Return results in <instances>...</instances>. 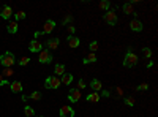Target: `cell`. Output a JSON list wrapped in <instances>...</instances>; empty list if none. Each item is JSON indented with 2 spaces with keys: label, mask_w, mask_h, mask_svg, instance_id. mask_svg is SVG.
Masks as SVG:
<instances>
[{
  "label": "cell",
  "mask_w": 158,
  "mask_h": 117,
  "mask_svg": "<svg viewBox=\"0 0 158 117\" xmlns=\"http://www.w3.org/2000/svg\"><path fill=\"white\" fill-rule=\"evenodd\" d=\"M87 101H90V103H98V101H100V95H98V92H92V94H89V95H87Z\"/></svg>",
  "instance_id": "cell-21"
},
{
  "label": "cell",
  "mask_w": 158,
  "mask_h": 117,
  "mask_svg": "<svg viewBox=\"0 0 158 117\" xmlns=\"http://www.w3.org/2000/svg\"><path fill=\"white\" fill-rule=\"evenodd\" d=\"M29 63H30V57H27V56H24V57L19 59V65H21V67H25V65H29Z\"/></svg>",
  "instance_id": "cell-27"
},
{
  "label": "cell",
  "mask_w": 158,
  "mask_h": 117,
  "mask_svg": "<svg viewBox=\"0 0 158 117\" xmlns=\"http://www.w3.org/2000/svg\"><path fill=\"white\" fill-rule=\"evenodd\" d=\"M60 82H62L63 86H70V84L73 82V74L65 73L63 76H60Z\"/></svg>",
  "instance_id": "cell-14"
},
{
  "label": "cell",
  "mask_w": 158,
  "mask_h": 117,
  "mask_svg": "<svg viewBox=\"0 0 158 117\" xmlns=\"http://www.w3.org/2000/svg\"><path fill=\"white\" fill-rule=\"evenodd\" d=\"M101 97L108 98V97H109V92H108V90H101Z\"/></svg>",
  "instance_id": "cell-34"
},
{
  "label": "cell",
  "mask_w": 158,
  "mask_h": 117,
  "mask_svg": "<svg viewBox=\"0 0 158 117\" xmlns=\"http://www.w3.org/2000/svg\"><path fill=\"white\" fill-rule=\"evenodd\" d=\"M122 10H123V13L125 15H135V10H133V3H123L122 5Z\"/></svg>",
  "instance_id": "cell-20"
},
{
  "label": "cell",
  "mask_w": 158,
  "mask_h": 117,
  "mask_svg": "<svg viewBox=\"0 0 158 117\" xmlns=\"http://www.w3.org/2000/svg\"><path fill=\"white\" fill-rule=\"evenodd\" d=\"M29 51L30 52H41L43 51V43H40L38 40H32L30 43H29Z\"/></svg>",
  "instance_id": "cell-8"
},
{
  "label": "cell",
  "mask_w": 158,
  "mask_h": 117,
  "mask_svg": "<svg viewBox=\"0 0 158 117\" xmlns=\"http://www.w3.org/2000/svg\"><path fill=\"white\" fill-rule=\"evenodd\" d=\"M117 94H118V95H122V94H123V90H122L120 87H117Z\"/></svg>",
  "instance_id": "cell-35"
},
{
  "label": "cell",
  "mask_w": 158,
  "mask_h": 117,
  "mask_svg": "<svg viewBox=\"0 0 158 117\" xmlns=\"http://www.w3.org/2000/svg\"><path fill=\"white\" fill-rule=\"evenodd\" d=\"M77 89L81 90V89H85V82H84V79H79L77 81Z\"/></svg>",
  "instance_id": "cell-32"
},
{
  "label": "cell",
  "mask_w": 158,
  "mask_h": 117,
  "mask_svg": "<svg viewBox=\"0 0 158 117\" xmlns=\"http://www.w3.org/2000/svg\"><path fill=\"white\" fill-rule=\"evenodd\" d=\"M0 11H2V6H0Z\"/></svg>",
  "instance_id": "cell-37"
},
{
  "label": "cell",
  "mask_w": 158,
  "mask_h": 117,
  "mask_svg": "<svg viewBox=\"0 0 158 117\" xmlns=\"http://www.w3.org/2000/svg\"><path fill=\"white\" fill-rule=\"evenodd\" d=\"M13 74H15V71H13V68H3V71H2V74H0V76H2V77H10V76H13Z\"/></svg>",
  "instance_id": "cell-24"
},
{
  "label": "cell",
  "mask_w": 158,
  "mask_h": 117,
  "mask_svg": "<svg viewBox=\"0 0 158 117\" xmlns=\"http://www.w3.org/2000/svg\"><path fill=\"white\" fill-rule=\"evenodd\" d=\"M0 16H2V19L8 21V19L13 16V10H11V6H10V5L2 6V11H0Z\"/></svg>",
  "instance_id": "cell-10"
},
{
  "label": "cell",
  "mask_w": 158,
  "mask_h": 117,
  "mask_svg": "<svg viewBox=\"0 0 158 117\" xmlns=\"http://www.w3.org/2000/svg\"><path fill=\"white\" fill-rule=\"evenodd\" d=\"M130 29L133 30V32H142L144 25H142V22H141V21H138V19H133V21L130 22Z\"/></svg>",
  "instance_id": "cell-12"
},
{
  "label": "cell",
  "mask_w": 158,
  "mask_h": 117,
  "mask_svg": "<svg viewBox=\"0 0 158 117\" xmlns=\"http://www.w3.org/2000/svg\"><path fill=\"white\" fill-rule=\"evenodd\" d=\"M68 32H70L71 35H73V33L76 32V27H74V25H73V24H71V25H68Z\"/></svg>",
  "instance_id": "cell-33"
},
{
  "label": "cell",
  "mask_w": 158,
  "mask_h": 117,
  "mask_svg": "<svg viewBox=\"0 0 158 117\" xmlns=\"http://www.w3.org/2000/svg\"><path fill=\"white\" fill-rule=\"evenodd\" d=\"M38 62L40 63H51L52 62V56L48 49H43L41 52L38 54Z\"/></svg>",
  "instance_id": "cell-6"
},
{
  "label": "cell",
  "mask_w": 158,
  "mask_h": 117,
  "mask_svg": "<svg viewBox=\"0 0 158 117\" xmlns=\"http://www.w3.org/2000/svg\"><path fill=\"white\" fill-rule=\"evenodd\" d=\"M41 98H43L41 92H32L30 94V100H33V101H38V100H41Z\"/></svg>",
  "instance_id": "cell-26"
},
{
  "label": "cell",
  "mask_w": 158,
  "mask_h": 117,
  "mask_svg": "<svg viewBox=\"0 0 158 117\" xmlns=\"http://www.w3.org/2000/svg\"><path fill=\"white\" fill-rule=\"evenodd\" d=\"M15 63H16V57H15L13 52H10V51L0 56V65H2L3 68H11Z\"/></svg>",
  "instance_id": "cell-1"
},
{
  "label": "cell",
  "mask_w": 158,
  "mask_h": 117,
  "mask_svg": "<svg viewBox=\"0 0 158 117\" xmlns=\"http://www.w3.org/2000/svg\"><path fill=\"white\" fill-rule=\"evenodd\" d=\"M54 29H56V22L52 21V19H49V21H46V22H44L43 30H40V33H41V35H48V33H51Z\"/></svg>",
  "instance_id": "cell-7"
},
{
  "label": "cell",
  "mask_w": 158,
  "mask_h": 117,
  "mask_svg": "<svg viewBox=\"0 0 158 117\" xmlns=\"http://www.w3.org/2000/svg\"><path fill=\"white\" fill-rule=\"evenodd\" d=\"M147 89H149V84L147 82H142V84L138 86V90H141V92H144V90H147Z\"/></svg>",
  "instance_id": "cell-30"
},
{
  "label": "cell",
  "mask_w": 158,
  "mask_h": 117,
  "mask_svg": "<svg viewBox=\"0 0 158 117\" xmlns=\"http://www.w3.org/2000/svg\"><path fill=\"white\" fill-rule=\"evenodd\" d=\"M100 10H103V11H108V10H111V3L108 2V0H103V2H100Z\"/></svg>",
  "instance_id": "cell-22"
},
{
  "label": "cell",
  "mask_w": 158,
  "mask_h": 117,
  "mask_svg": "<svg viewBox=\"0 0 158 117\" xmlns=\"http://www.w3.org/2000/svg\"><path fill=\"white\" fill-rule=\"evenodd\" d=\"M94 62H97V54L95 52H89L84 59H82V63H94Z\"/></svg>",
  "instance_id": "cell-17"
},
{
  "label": "cell",
  "mask_w": 158,
  "mask_h": 117,
  "mask_svg": "<svg viewBox=\"0 0 158 117\" xmlns=\"http://www.w3.org/2000/svg\"><path fill=\"white\" fill-rule=\"evenodd\" d=\"M24 114L27 115V117H33V115H35V109H33L32 106H25V108H24Z\"/></svg>",
  "instance_id": "cell-23"
},
{
  "label": "cell",
  "mask_w": 158,
  "mask_h": 117,
  "mask_svg": "<svg viewBox=\"0 0 158 117\" xmlns=\"http://www.w3.org/2000/svg\"><path fill=\"white\" fill-rule=\"evenodd\" d=\"M67 43H68V46H70V48H77L81 41H79V38H76L74 35H70V36L67 38Z\"/></svg>",
  "instance_id": "cell-15"
},
{
  "label": "cell",
  "mask_w": 158,
  "mask_h": 117,
  "mask_svg": "<svg viewBox=\"0 0 158 117\" xmlns=\"http://www.w3.org/2000/svg\"><path fill=\"white\" fill-rule=\"evenodd\" d=\"M54 73H56L57 77H59V76H63V74H65V65H63V63H57L56 67H54Z\"/></svg>",
  "instance_id": "cell-19"
},
{
  "label": "cell",
  "mask_w": 158,
  "mask_h": 117,
  "mask_svg": "<svg viewBox=\"0 0 158 117\" xmlns=\"http://www.w3.org/2000/svg\"><path fill=\"white\" fill-rule=\"evenodd\" d=\"M68 100L73 101V103H77L79 100H81V90L79 89H71L70 94H68Z\"/></svg>",
  "instance_id": "cell-9"
},
{
  "label": "cell",
  "mask_w": 158,
  "mask_h": 117,
  "mask_svg": "<svg viewBox=\"0 0 158 117\" xmlns=\"http://www.w3.org/2000/svg\"><path fill=\"white\" fill-rule=\"evenodd\" d=\"M103 19H104V22L109 24V25H115L117 21H118V19H117V13H115L114 10H108L106 13H104Z\"/></svg>",
  "instance_id": "cell-4"
},
{
  "label": "cell",
  "mask_w": 158,
  "mask_h": 117,
  "mask_svg": "<svg viewBox=\"0 0 158 117\" xmlns=\"http://www.w3.org/2000/svg\"><path fill=\"white\" fill-rule=\"evenodd\" d=\"M33 117H43V115H33Z\"/></svg>",
  "instance_id": "cell-36"
},
{
  "label": "cell",
  "mask_w": 158,
  "mask_h": 117,
  "mask_svg": "<svg viewBox=\"0 0 158 117\" xmlns=\"http://www.w3.org/2000/svg\"><path fill=\"white\" fill-rule=\"evenodd\" d=\"M89 48H90V52H95V51L98 49V41H92Z\"/></svg>",
  "instance_id": "cell-29"
},
{
  "label": "cell",
  "mask_w": 158,
  "mask_h": 117,
  "mask_svg": "<svg viewBox=\"0 0 158 117\" xmlns=\"http://www.w3.org/2000/svg\"><path fill=\"white\" fill-rule=\"evenodd\" d=\"M6 32L8 33H16L18 32V22L16 21H10L6 25Z\"/></svg>",
  "instance_id": "cell-18"
},
{
  "label": "cell",
  "mask_w": 158,
  "mask_h": 117,
  "mask_svg": "<svg viewBox=\"0 0 158 117\" xmlns=\"http://www.w3.org/2000/svg\"><path fill=\"white\" fill-rule=\"evenodd\" d=\"M90 89L94 90V92H100V90L103 89L101 81H98V79H92V82H90Z\"/></svg>",
  "instance_id": "cell-16"
},
{
  "label": "cell",
  "mask_w": 158,
  "mask_h": 117,
  "mask_svg": "<svg viewBox=\"0 0 158 117\" xmlns=\"http://www.w3.org/2000/svg\"><path fill=\"white\" fill-rule=\"evenodd\" d=\"M138 56L135 54V52H131V49H128V52L125 54V59H123V67H127V68H133V67H136L138 65Z\"/></svg>",
  "instance_id": "cell-2"
},
{
  "label": "cell",
  "mask_w": 158,
  "mask_h": 117,
  "mask_svg": "<svg viewBox=\"0 0 158 117\" xmlns=\"http://www.w3.org/2000/svg\"><path fill=\"white\" fill-rule=\"evenodd\" d=\"M59 44H60V38H51V40H48V43H46V49L54 51V49L59 48Z\"/></svg>",
  "instance_id": "cell-11"
},
{
  "label": "cell",
  "mask_w": 158,
  "mask_h": 117,
  "mask_svg": "<svg viewBox=\"0 0 158 117\" xmlns=\"http://www.w3.org/2000/svg\"><path fill=\"white\" fill-rule=\"evenodd\" d=\"M59 114H60V117H74V115H76L74 109H73L71 106H68V105H63V106H60Z\"/></svg>",
  "instance_id": "cell-5"
},
{
  "label": "cell",
  "mask_w": 158,
  "mask_h": 117,
  "mask_svg": "<svg viewBox=\"0 0 158 117\" xmlns=\"http://www.w3.org/2000/svg\"><path fill=\"white\" fill-rule=\"evenodd\" d=\"M123 101H125V105H127V106H130V108H131V106H135V100L131 98V97H127V98H123Z\"/></svg>",
  "instance_id": "cell-28"
},
{
  "label": "cell",
  "mask_w": 158,
  "mask_h": 117,
  "mask_svg": "<svg viewBox=\"0 0 158 117\" xmlns=\"http://www.w3.org/2000/svg\"><path fill=\"white\" fill-rule=\"evenodd\" d=\"M10 89H11V92H13V94H21L22 90H24L21 81H13V82L10 84Z\"/></svg>",
  "instance_id": "cell-13"
},
{
  "label": "cell",
  "mask_w": 158,
  "mask_h": 117,
  "mask_svg": "<svg viewBox=\"0 0 158 117\" xmlns=\"http://www.w3.org/2000/svg\"><path fill=\"white\" fill-rule=\"evenodd\" d=\"M142 51H144V56H146L147 59H150V57H152V49H149V48H144Z\"/></svg>",
  "instance_id": "cell-31"
},
{
  "label": "cell",
  "mask_w": 158,
  "mask_h": 117,
  "mask_svg": "<svg viewBox=\"0 0 158 117\" xmlns=\"http://www.w3.org/2000/svg\"><path fill=\"white\" fill-rule=\"evenodd\" d=\"M60 77H57V76H49V77H46V81H44V87L46 89H59L60 87Z\"/></svg>",
  "instance_id": "cell-3"
},
{
  "label": "cell",
  "mask_w": 158,
  "mask_h": 117,
  "mask_svg": "<svg viewBox=\"0 0 158 117\" xmlns=\"http://www.w3.org/2000/svg\"><path fill=\"white\" fill-rule=\"evenodd\" d=\"M25 16H27V15H25V11H18L16 15H15V21L16 22L18 21H22V19H25Z\"/></svg>",
  "instance_id": "cell-25"
}]
</instances>
